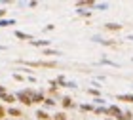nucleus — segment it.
<instances>
[{"label":"nucleus","mask_w":133,"mask_h":120,"mask_svg":"<svg viewBox=\"0 0 133 120\" xmlns=\"http://www.w3.org/2000/svg\"><path fill=\"white\" fill-rule=\"evenodd\" d=\"M32 95H34V92H31V90H23V92L15 93V99H19L23 105H32Z\"/></svg>","instance_id":"nucleus-1"},{"label":"nucleus","mask_w":133,"mask_h":120,"mask_svg":"<svg viewBox=\"0 0 133 120\" xmlns=\"http://www.w3.org/2000/svg\"><path fill=\"white\" fill-rule=\"evenodd\" d=\"M29 67H48V69H55L57 63L55 61H23Z\"/></svg>","instance_id":"nucleus-2"},{"label":"nucleus","mask_w":133,"mask_h":120,"mask_svg":"<svg viewBox=\"0 0 133 120\" xmlns=\"http://www.w3.org/2000/svg\"><path fill=\"white\" fill-rule=\"evenodd\" d=\"M6 115H10V116H14V118H19V116H23V112L19 109H15V107H11V109L6 111Z\"/></svg>","instance_id":"nucleus-3"},{"label":"nucleus","mask_w":133,"mask_h":120,"mask_svg":"<svg viewBox=\"0 0 133 120\" xmlns=\"http://www.w3.org/2000/svg\"><path fill=\"white\" fill-rule=\"evenodd\" d=\"M118 101H128V103H133V93H122V95H118Z\"/></svg>","instance_id":"nucleus-4"},{"label":"nucleus","mask_w":133,"mask_h":120,"mask_svg":"<svg viewBox=\"0 0 133 120\" xmlns=\"http://www.w3.org/2000/svg\"><path fill=\"white\" fill-rule=\"evenodd\" d=\"M0 99L6 101V103H15V95H10V93H2V95H0Z\"/></svg>","instance_id":"nucleus-5"},{"label":"nucleus","mask_w":133,"mask_h":120,"mask_svg":"<svg viewBox=\"0 0 133 120\" xmlns=\"http://www.w3.org/2000/svg\"><path fill=\"white\" fill-rule=\"evenodd\" d=\"M15 36H17V38H23V40H29V42H31V40H34V38L31 36V34H27V33H21V31H15Z\"/></svg>","instance_id":"nucleus-6"},{"label":"nucleus","mask_w":133,"mask_h":120,"mask_svg":"<svg viewBox=\"0 0 133 120\" xmlns=\"http://www.w3.org/2000/svg\"><path fill=\"white\" fill-rule=\"evenodd\" d=\"M105 29H107V31H120V29H122V25H118V23H107Z\"/></svg>","instance_id":"nucleus-7"},{"label":"nucleus","mask_w":133,"mask_h":120,"mask_svg":"<svg viewBox=\"0 0 133 120\" xmlns=\"http://www.w3.org/2000/svg\"><path fill=\"white\" fill-rule=\"evenodd\" d=\"M36 118L38 120H50V115L46 111H36Z\"/></svg>","instance_id":"nucleus-8"},{"label":"nucleus","mask_w":133,"mask_h":120,"mask_svg":"<svg viewBox=\"0 0 133 120\" xmlns=\"http://www.w3.org/2000/svg\"><path fill=\"white\" fill-rule=\"evenodd\" d=\"M15 25V19H0V27H10Z\"/></svg>","instance_id":"nucleus-9"},{"label":"nucleus","mask_w":133,"mask_h":120,"mask_svg":"<svg viewBox=\"0 0 133 120\" xmlns=\"http://www.w3.org/2000/svg\"><path fill=\"white\" fill-rule=\"evenodd\" d=\"M44 101V93H34L32 95V103H42Z\"/></svg>","instance_id":"nucleus-10"},{"label":"nucleus","mask_w":133,"mask_h":120,"mask_svg":"<svg viewBox=\"0 0 133 120\" xmlns=\"http://www.w3.org/2000/svg\"><path fill=\"white\" fill-rule=\"evenodd\" d=\"M95 112H97V115H107V116H110L108 107H107V109H105V107H97V109H95Z\"/></svg>","instance_id":"nucleus-11"},{"label":"nucleus","mask_w":133,"mask_h":120,"mask_svg":"<svg viewBox=\"0 0 133 120\" xmlns=\"http://www.w3.org/2000/svg\"><path fill=\"white\" fill-rule=\"evenodd\" d=\"M32 46H48L50 44V40H31Z\"/></svg>","instance_id":"nucleus-12"},{"label":"nucleus","mask_w":133,"mask_h":120,"mask_svg":"<svg viewBox=\"0 0 133 120\" xmlns=\"http://www.w3.org/2000/svg\"><path fill=\"white\" fill-rule=\"evenodd\" d=\"M63 107H74L72 99H70V97H63Z\"/></svg>","instance_id":"nucleus-13"},{"label":"nucleus","mask_w":133,"mask_h":120,"mask_svg":"<svg viewBox=\"0 0 133 120\" xmlns=\"http://www.w3.org/2000/svg\"><path fill=\"white\" fill-rule=\"evenodd\" d=\"M101 63H103V65H110V67H120L118 63H114V61H110V59H101Z\"/></svg>","instance_id":"nucleus-14"},{"label":"nucleus","mask_w":133,"mask_h":120,"mask_svg":"<svg viewBox=\"0 0 133 120\" xmlns=\"http://www.w3.org/2000/svg\"><path fill=\"white\" fill-rule=\"evenodd\" d=\"M44 55H59V52H55V50H44Z\"/></svg>","instance_id":"nucleus-15"},{"label":"nucleus","mask_w":133,"mask_h":120,"mask_svg":"<svg viewBox=\"0 0 133 120\" xmlns=\"http://www.w3.org/2000/svg\"><path fill=\"white\" fill-rule=\"evenodd\" d=\"M55 120H66V115H65V112H57V115H55Z\"/></svg>","instance_id":"nucleus-16"},{"label":"nucleus","mask_w":133,"mask_h":120,"mask_svg":"<svg viewBox=\"0 0 133 120\" xmlns=\"http://www.w3.org/2000/svg\"><path fill=\"white\" fill-rule=\"evenodd\" d=\"M4 116H6V109L0 105V120H4Z\"/></svg>","instance_id":"nucleus-17"},{"label":"nucleus","mask_w":133,"mask_h":120,"mask_svg":"<svg viewBox=\"0 0 133 120\" xmlns=\"http://www.w3.org/2000/svg\"><path fill=\"white\" fill-rule=\"evenodd\" d=\"M80 109H82V111H93V107H91V105H82Z\"/></svg>","instance_id":"nucleus-18"},{"label":"nucleus","mask_w":133,"mask_h":120,"mask_svg":"<svg viewBox=\"0 0 133 120\" xmlns=\"http://www.w3.org/2000/svg\"><path fill=\"white\" fill-rule=\"evenodd\" d=\"M44 101H46L48 107H53V105H55V101H53V99H44Z\"/></svg>","instance_id":"nucleus-19"},{"label":"nucleus","mask_w":133,"mask_h":120,"mask_svg":"<svg viewBox=\"0 0 133 120\" xmlns=\"http://www.w3.org/2000/svg\"><path fill=\"white\" fill-rule=\"evenodd\" d=\"M88 92L91 93V95H99V90H88Z\"/></svg>","instance_id":"nucleus-20"},{"label":"nucleus","mask_w":133,"mask_h":120,"mask_svg":"<svg viewBox=\"0 0 133 120\" xmlns=\"http://www.w3.org/2000/svg\"><path fill=\"white\" fill-rule=\"evenodd\" d=\"M4 15H6V10H0V19H2Z\"/></svg>","instance_id":"nucleus-21"},{"label":"nucleus","mask_w":133,"mask_h":120,"mask_svg":"<svg viewBox=\"0 0 133 120\" xmlns=\"http://www.w3.org/2000/svg\"><path fill=\"white\" fill-rule=\"evenodd\" d=\"M2 93H6V88H4V86H0V95H2Z\"/></svg>","instance_id":"nucleus-22"},{"label":"nucleus","mask_w":133,"mask_h":120,"mask_svg":"<svg viewBox=\"0 0 133 120\" xmlns=\"http://www.w3.org/2000/svg\"><path fill=\"white\" fill-rule=\"evenodd\" d=\"M2 50H6V46H2V44H0V52H2Z\"/></svg>","instance_id":"nucleus-23"},{"label":"nucleus","mask_w":133,"mask_h":120,"mask_svg":"<svg viewBox=\"0 0 133 120\" xmlns=\"http://www.w3.org/2000/svg\"><path fill=\"white\" fill-rule=\"evenodd\" d=\"M128 40H133V34H129V36H128Z\"/></svg>","instance_id":"nucleus-24"}]
</instances>
